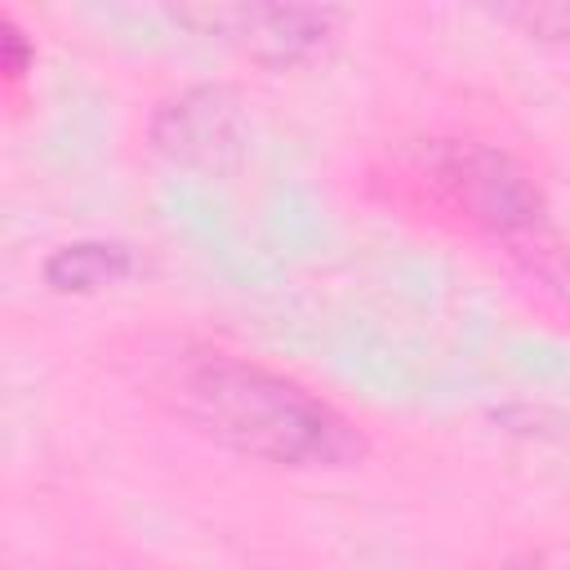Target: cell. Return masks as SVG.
Here are the masks:
<instances>
[{
  "instance_id": "1",
  "label": "cell",
  "mask_w": 570,
  "mask_h": 570,
  "mask_svg": "<svg viewBox=\"0 0 570 570\" xmlns=\"http://www.w3.org/2000/svg\"><path fill=\"white\" fill-rule=\"evenodd\" d=\"M142 392L187 432L289 472H343L365 463L370 441L312 383L218 347L178 338L142 361Z\"/></svg>"
},
{
  "instance_id": "2",
  "label": "cell",
  "mask_w": 570,
  "mask_h": 570,
  "mask_svg": "<svg viewBox=\"0 0 570 570\" xmlns=\"http://www.w3.org/2000/svg\"><path fill=\"white\" fill-rule=\"evenodd\" d=\"M396 200L428 218L503 245L530 272L552 276L566 267V240L552 223L548 191L508 147L485 138H423L392 160Z\"/></svg>"
},
{
  "instance_id": "3",
  "label": "cell",
  "mask_w": 570,
  "mask_h": 570,
  "mask_svg": "<svg viewBox=\"0 0 570 570\" xmlns=\"http://www.w3.org/2000/svg\"><path fill=\"white\" fill-rule=\"evenodd\" d=\"M174 22L196 36H218L263 67L316 62L343 31V9L325 4H178Z\"/></svg>"
},
{
  "instance_id": "4",
  "label": "cell",
  "mask_w": 570,
  "mask_h": 570,
  "mask_svg": "<svg viewBox=\"0 0 570 570\" xmlns=\"http://www.w3.org/2000/svg\"><path fill=\"white\" fill-rule=\"evenodd\" d=\"M151 142L183 165L223 169L240 156V102L223 85L183 89L151 116Z\"/></svg>"
},
{
  "instance_id": "5",
  "label": "cell",
  "mask_w": 570,
  "mask_h": 570,
  "mask_svg": "<svg viewBox=\"0 0 570 570\" xmlns=\"http://www.w3.org/2000/svg\"><path fill=\"white\" fill-rule=\"evenodd\" d=\"M138 272V254L125 240H67L45 254L40 276L53 294H98Z\"/></svg>"
},
{
  "instance_id": "6",
  "label": "cell",
  "mask_w": 570,
  "mask_h": 570,
  "mask_svg": "<svg viewBox=\"0 0 570 570\" xmlns=\"http://www.w3.org/2000/svg\"><path fill=\"white\" fill-rule=\"evenodd\" d=\"M31 67H36V40L9 9H0V80H4V89L18 94L31 76Z\"/></svg>"
},
{
  "instance_id": "7",
  "label": "cell",
  "mask_w": 570,
  "mask_h": 570,
  "mask_svg": "<svg viewBox=\"0 0 570 570\" xmlns=\"http://www.w3.org/2000/svg\"><path fill=\"white\" fill-rule=\"evenodd\" d=\"M494 18L517 27L530 40H566L570 36V9L566 4H517V9H499Z\"/></svg>"
},
{
  "instance_id": "8",
  "label": "cell",
  "mask_w": 570,
  "mask_h": 570,
  "mask_svg": "<svg viewBox=\"0 0 570 570\" xmlns=\"http://www.w3.org/2000/svg\"><path fill=\"white\" fill-rule=\"evenodd\" d=\"M512 570H570V557H566V552H530V557L517 561Z\"/></svg>"
}]
</instances>
